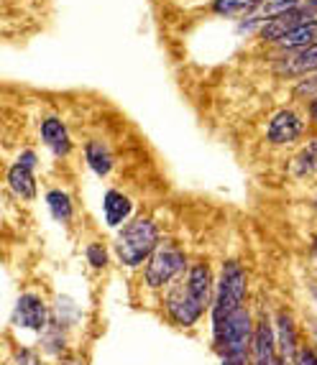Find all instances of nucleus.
I'll return each mask as SVG.
<instances>
[{
    "instance_id": "f257e3e1",
    "label": "nucleus",
    "mask_w": 317,
    "mask_h": 365,
    "mask_svg": "<svg viewBox=\"0 0 317 365\" xmlns=\"http://www.w3.org/2000/svg\"><path fill=\"white\" fill-rule=\"evenodd\" d=\"M215 279L208 263H192L187 268L184 281H174L166 294V314L179 327H192L202 319V314L213 309Z\"/></svg>"
},
{
    "instance_id": "f03ea898",
    "label": "nucleus",
    "mask_w": 317,
    "mask_h": 365,
    "mask_svg": "<svg viewBox=\"0 0 317 365\" xmlns=\"http://www.w3.org/2000/svg\"><path fill=\"white\" fill-rule=\"evenodd\" d=\"M253 317L246 307L226 317V322L213 327V340L220 353V365H248L253 347Z\"/></svg>"
},
{
    "instance_id": "7ed1b4c3",
    "label": "nucleus",
    "mask_w": 317,
    "mask_h": 365,
    "mask_svg": "<svg viewBox=\"0 0 317 365\" xmlns=\"http://www.w3.org/2000/svg\"><path fill=\"white\" fill-rule=\"evenodd\" d=\"M158 248V227L154 220L139 217L131 220L129 225H123L116 237V256L123 266L136 268L146 263Z\"/></svg>"
},
{
    "instance_id": "20e7f679",
    "label": "nucleus",
    "mask_w": 317,
    "mask_h": 365,
    "mask_svg": "<svg viewBox=\"0 0 317 365\" xmlns=\"http://www.w3.org/2000/svg\"><path fill=\"white\" fill-rule=\"evenodd\" d=\"M246 294H248V276H246L243 266L238 261L223 263V274H220L218 287H215L213 309H210L213 312V327L226 322L228 314L243 307Z\"/></svg>"
},
{
    "instance_id": "39448f33",
    "label": "nucleus",
    "mask_w": 317,
    "mask_h": 365,
    "mask_svg": "<svg viewBox=\"0 0 317 365\" xmlns=\"http://www.w3.org/2000/svg\"><path fill=\"white\" fill-rule=\"evenodd\" d=\"M187 268V256L184 250L174 243H158V248L154 250V256L146 261L144 268V281L151 289H164L171 287Z\"/></svg>"
},
{
    "instance_id": "423d86ee",
    "label": "nucleus",
    "mask_w": 317,
    "mask_h": 365,
    "mask_svg": "<svg viewBox=\"0 0 317 365\" xmlns=\"http://www.w3.org/2000/svg\"><path fill=\"white\" fill-rule=\"evenodd\" d=\"M13 324L21 329L44 332L49 327V309L44 304V299L39 294H21L13 309Z\"/></svg>"
},
{
    "instance_id": "0eeeda50",
    "label": "nucleus",
    "mask_w": 317,
    "mask_h": 365,
    "mask_svg": "<svg viewBox=\"0 0 317 365\" xmlns=\"http://www.w3.org/2000/svg\"><path fill=\"white\" fill-rule=\"evenodd\" d=\"M279 347H276V332L268 322V317H261L253 332V347H251L248 365H279Z\"/></svg>"
},
{
    "instance_id": "6e6552de",
    "label": "nucleus",
    "mask_w": 317,
    "mask_h": 365,
    "mask_svg": "<svg viewBox=\"0 0 317 365\" xmlns=\"http://www.w3.org/2000/svg\"><path fill=\"white\" fill-rule=\"evenodd\" d=\"M302 130H305L302 118H299L294 110H281V113H276V115L271 118L266 135L276 146H287V143H294V140L302 135Z\"/></svg>"
},
{
    "instance_id": "1a4fd4ad",
    "label": "nucleus",
    "mask_w": 317,
    "mask_h": 365,
    "mask_svg": "<svg viewBox=\"0 0 317 365\" xmlns=\"http://www.w3.org/2000/svg\"><path fill=\"white\" fill-rule=\"evenodd\" d=\"M276 74L281 77H305V74L317 72V43L307 46V49H297L287 54L284 59L276 61Z\"/></svg>"
},
{
    "instance_id": "9d476101",
    "label": "nucleus",
    "mask_w": 317,
    "mask_h": 365,
    "mask_svg": "<svg viewBox=\"0 0 317 365\" xmlns=\"http://www.w3.org/2000/svg\"><path fill=\"white\" fill-rule=\"evenodd\" d=\"M276 347H279V358H284L287 363L294 365L299 355V340H297V324H294V317L289 312L281 309L276 314Z\"/></svg>"
},
{
    "instance_id": "9b49d317",
    "label": "nucleus",
    "mask_w": 317,
    "mask_h": 365,
    "mask_svg": "<svg viewBox=\"0 0 317 365\" xmlns=\"http://www.w3.org/2000/svg\"><path fill=\"white\" fill-rule=\"evenodd\" d=\"M305 21H315V19H310L305 8L297 6L294 11L281 13V16H276V19L266 21V24L261 26V38H263V41H274V43H279L281 38L287 36L289 31H294L299 24H305Z\"/></svg>"
},
{
    "instance_id": "f8f14e48",
    "label": "nucleus",
    "mask_w": 317,
    "mask_h": 365,
    "mask_svg": "<svg viewBox=\"0 0 317 365\" xmlns=\"http://www.w3.org/2000/svg\"><path fill=\"white\" fill-rule=\"evenodd\" d=\"M41 140L46 143L54 156H67L72 151V140H69V133L64 128V123L59 118H46L41 120Z\"/></svg>"
},
{
    "instance_id": "ddd939ff",
    "label": "nucleus",
    "mask_w": 317,
    "mask_h": 365,
    "mask_svg": "<svg viewBox=\"0 0 317 365\" xmlns=\"http://www.w3.org/2000/svg\"><path fill=\"white\" fill-rule=\"evenodd\" d=\"M131 210H134V202L129 197L118 192V189H108L103 197V215L108 227H121L126 220H129Z\"/></svg>"
},
{
    "instance_id": "4468645a",
    "label": "nucleus",
    "mask_w": 317,
    "mask_h": 365,
    "mask_svg": "<svg viewBox=\"0 0 317 365\" xmlns=\"http://www.w3.org/2000/svg\"><path fill=\"white\" fill-rule=\"evenodd\" d=\"M8 187L13 189V195L21 197V200L31 202L36 200V179H34V171L24 164H16L8 169Z\"/></svg>"
},
{
    "instance_id": "2eb2a0df",
    "label": "nucleus",
    "mask_w": 317,
    "mask_h": 365,
    "mask_svg": "<svg viewBox=\"0 0 317 365\" xmlns=\"http://www.w3.org/2000/svg\"><path fill=\"white\" fill-rule=\"evenodd\" d=\"M312 43H317V19L305 21V24H299L294 31H289L287 36L279 41V46L281 49L297 51V49H307Z\"/></svg>"
},
{
    "instance_id": "dca6fc26",
    "label": "nucleus",
    "mask_w": 317,
    "mask_h": 365,
    "mask_svg": "<svg viewBox=\"0 0 317 365\" xmlns=\"http://www.w3.org/2000/svg\"><path fill=\"white\" fill-rule=\"evenodd\" d=\"M85 161L98 177H108L110 169H113V156H110L108 146L103 140H90L85 146Z\"/></svg>"
},
{
    "instance_id": "f3484780",
    "label": "nucleus",
    "mask_w": 317,
    "mask_h": 365,
    "mask_svg": "<svg viewBox=\"0 0 317 365\" xmlns=\"http://www.w3.org/2000/svg\"><path fill=\"white\" fill-rule=\"evenodd\" d=\"M258 6H261V0H215L213 11L226 19H243V16L248 19Z\"/></svg>"
},
{
    "instance_id": "a211bd4d",
    "label": "nucleus",
    "mask_w": 317,
    "mask_h": 365,
    "mask_svg": "<svg viewBox=\"0 0 317 365\" xmlns=\"http://www.w3.org/2000/svg\"><path fill=\"white\" fill-rule=\"evenodd\" d=\"M46 207H49L51 217L56 222H69L72 220V200H69L67 192H61V189H51L49 195H46Z\"/></svg>"
},
{
    "instance_id": "6ab92c4d",
    "label": "nucleus",
    "mask_w": 317,
    "mask_h": 365,
    "mask_svg": "<svg viewBox=\"0 0 317 365\" xmlns=\"http://www.w3.org/2000/svg\"><path fill=\"white\" fill-rule=\"evenodd\" d=\"M299 6V0H261V6L253 11V16H248L251 21H271L281 13H289Z\"/></svg>"
},
{
    "instance_id": "aec40b11",
    "label": "nucleus",
    "mask_w": 317,
    "mask_h": 365,
    "mask_svg": "<svg viewBox=\"0 0 317 365\" xmlns=\"http://www.w3.org/2000/svg\"><path fill=\"white\" fill-rule=\"evenodd\" d=\"M292 171L297 177H312V174H317V140H310V143L294 156Z\"/></svg>"
},
{
    "instance_id": "412c9836",
    "label": "nucleus",
    "mask_w": 317,
    "mask_h": 365,
    "mask_svg": "<svg viewBox=\"0 0 317 365\" xmlns=\"http://www.w3.org/2000/svg\"><path fill=\"white\" fill-rule=\"evenodd\" d=\"M85 256H87V263H90L92 268H105L108 266V253H105L103 245L98 243H90L85 250Z\"/></svg>"
},
{
    "instance_id": "4be33fe9",
    "label": "nucleus",
    "mask_w": 317,
    "mask_h": 365,
    "mask_svg": "<svg viewBox=\"0 0 317 365\" xmlns=\"http://www.w3.org/2000/svg\"><path fill=\"white\" fill-rule=\"evenodd\" d=\"M44 342H64V335H61V329L51 327L49 332H46V337H44ZM61 350H64V347H59V345L46 347V353H51V355H61Z\"/></svg>"
},
{
    "instance_id": "5701e85b",
    "label": "nucleus",
    "mask_w": 317,
    "mask_h": 365,
    "mask_svg": "<svg viewBox=\"0 0 317 365\" xmlns=\"http://www.w3.org/2000/svg\"><path fill=\"white\" fill-rule=\"evenodd\" d=\"M294 365H317V347H302Z\"/></svg>"
},
{
    "instance_id": "b1692460",
    "label": "nucleus",
    "mask_w": 317,
    "mask_h": 365,
    "mask_svg": "<svg viewBox=\"0 0 317 365\" xmlns=\"http://www.w3.org/2000/svg\"><path fill=\"white\" fill-rule=\"evenodd\" d=\"M19 164H24V166H29V169H34V166H36V153H34V151H24L19 156Z\"/></svg>"
},
{
    "instance_id": "393cba45",
    "label": "nucleus",
    "mask_w": 317,
    "mask_h": 365,
    "mask_svg": "<svg viewBox=\"0 0 317 365\" xmlns=\"http://www.w3.org/2000/svg\"><path fill=\"white\" fill-rule=\"evenodd\" d=\"M310 115H312V120H317V98L310 103Z\"/></svg>"
},
{
    "instance_id": "a878e982",
    "label": "nucleus",
    "mask_w": 317,
    "mask_h": 365,
    "mask_svg": "<svg viewBox=\"0 0 317 365\" xmlns=\"http://www.w3.org/2000/svg\"><path fill=\"white\" fill-rule=\"evenodd\" d=\"M312 253H315V258H317V235H315V240H312Z\"/></svg>"
},
{
    "instance_id": "bb28decb",
    "label": "nucleus",
    "mask_w": 317,
    "mask_h": 365,
    "mask_svg": "<svg viewBox=\"0 0 317 365\" xmlns=\"http://www.w3.org/2000/svg\"><path fill=\"white\" fill-rule=\"evenodd\" d=\"M61 365H79V363H77V360H64Z\"/></svg>"
},
{
    "instance_id": "cd10ccee",
    "label": "nucleus",
    "mask_w": 317,
    "mask_h": 365,
    "mask_svg": "<svg viewBox=\"0 0 317 365\" xmlns=\"http://www.w3.org/2000/svg\"><path fill=\"white\" fill-rule=\"evenodd\" d=\"M279 365H292V363H287V360H284V358H281V360H279Z\"/></svg>"
},
{
    "instance_id": "c85d7f7f",
    "label": "nucleus",
    "mask_w": 317,
    "mask_h": 365,
    "mask_svg": "<svg viewBox=\"0 0 317 365\" xmlns=\"http://www.w3.org/2000/svg\"><path fill=\"white\" fill-rule=\"evenodd\" d=\"M315 210H317V197H315Z\"/></svg>"
},
{
    "instance_id": "c756f323",
    "label": "nucleus",
    "mask_w": 317,
    "mask_h": 365,
    "mask_svg": "<svg viewBox=\"0 0 317 365\" xmlns=\"http://www.w3.org/2000/svg\"><path fill=\"white\" fill-rule=\"evenodd\" d=\"M315 342H317V329H315Z\"/></svg>"
}]
</instances>
